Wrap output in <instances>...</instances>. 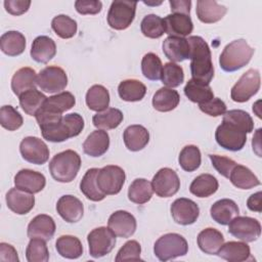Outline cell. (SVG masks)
<instances>
[{
	"label": "cell",
	"mask_w": 262,
	"mask_h": 262,
	"mask_svg": "<svg viewBox=\"0 0 262 262\" xmlns=\"http://www.w3.org/2000/svg\"><path fill=\"white\" fill-rule=\"evenodd\" d=\"M186 239L178 233H166L158 238L154 246V253L160 261H168L187 254Z\"/></svg>",
	"instance_id": "obj_6"
},
{
	"label": "cell",
	"mask_w": 262,
	"mask_h": 262,
	"mask_svg": "<svg viewBox=\"0 0 262 262\" xmlns=\"http://www.w3.org/2000/svg\"><path fill=\"white\" fill-rule=\"evenodd\" d=\"M118 93L121 99L125 101H139L141 100L145 93V85L135 79H127L122 81L118 86Z\"/></svg>",
	"instance_id": "obj_39"
},
{
	"label": "cell",
	"mask_w": 262,
	"mask_h": 262,
	"mask_svg": "<svg viewBox=\"0 0 262 262\" xmlns=\"http://www.w3.org/2000/svg\"><path fill=\"white\" fill-rule=\"evenodd\" d=\"M81 167V158L78 152L67 149L56 154L49 163V172L54 180L62 183L73 181Z\"/></svg>",
	"instance_id": "obj_2"
},
{
	"label": "cell",
	"mask_w": 262,
	"mask_h": 262,
	"mask_svg": "<svg viewBox=\"0 0 262 262\" xmlns=\"http://www.w3.org/2000/svg\"><path fill=\"white\" fill-rule=\"evenodd\" d=\"M187 41L190 46L189 58L192 79L210 84L214 77V67L209 45L200 36H190Z\"/></svg>",
	"instance_id": "obj_1"
},
{
	"label": "cell",
	"mask_w": 262,
	"mask_h": 262,
	"mask_svg": "<svg viewBox=\"0 0 262 262\" xmlns=\"http://www.w3.org/2000/svg\"><path fill=\"white\" fill-rule=\"evenodd\" d=\"M261 191H257L256 193H253L247 201V207L249 210L253 212L260 213L262 211V205H261Z\"/></svg>",
	"instance_id": "obj_59"
},
{
	"label": "cell",
	"mask_w": 262,
	"mask_h": 262,
	"mask_svg": "<svg viewBox=\"0 0 262 262\" xmlns=\"http://www.w3.org/2000/svg\"><path fill=\"white\" fill-rule=\"evenodd\" d=\"M125 171L116 165L102 167L96 175L97 186L105 195L119 193L125 183Z\"/></svg>",
	"instance_id": "obj_8"
},
{
	"label": "cell",
	"mask_w": 262,
	"mask_h": 262,
	"mask_svg": "<svg viewBox=\"0 0 262 262\" xmlns=\"http://www.w3.org/2000/svg\"><path fill=\"white\" fill-rule=\"evenodd\" d=\"M141 247L137 241H128L119 250L115 260L119 261H138L141 260Z\"/></svg>",
	"instance_id": "obj_51"
},
{
	"label": "cell",
	"mask_w": 262,
	"mask_h": 262,
	"mask_svg": "<svg viewBox=\"0 0 262 262\" xmlns=\"http://www.w3.org/2000/svg\"><path fill=\"white\" fill-rule=\"evenodd\" d=\"M57 253L68 259H77L83 254V246L81 241L74 235H61L55 243Z\"/></svg>",
	"instance_id": "obj_38"
},
{
	"label": "cell",
	"mask_w": 262,
	"mask_h": 262,
	"mask_svg": "<svg viewBox=\"0 0 262 262\" xmlns=\"http://www.w3.org/2000/svg\"><path fill=\"white\" fill-rule=\"evenodd\" d=\"M163 52L171 62H181L189 58L190 46L183 37L169 36L163 42Z\"/></svg>",
	"instance_id": "obj_20"
},
{
	"label": "cell",
	"mask_w": 262,
	"mask_h": 262,
	"mask_svg": "<svg viewBox=\"0 0 262 262\" xmlns=\"http://www.w3.org/2000/svg\"><path fill=\"white\" fill-rule=\"evenodd\" d=\"M209 158L211 160V163H212V166L216 169V171L228 178L232 169L234 168V166L236 165V163L229 159V158H226V157H223V156H218V155H209Z\"/></svg>",
	"instance_id": "obj_53"
},
{
	"label": "cell",
	"mask_w": 262,
	"mask_h": 262,
	"mask_svg": "<svg viewBox=\"0 0 262 262\" xmlns=\"http://www.w3.org/2000/svg\"><path fill=\"white\" fill-rule=\"evenodd\" d=\"M169 3L172 13H183L189 15L191 6L190 0H170Z\"/></svg>",
	"instance_id": "obj_58"
},
{
	"label": "cell",
	"mask_w": 262,
	"mask_h": 262,
	"mask_svg": "<svg viewBox=\"0 0 262 262\" xmlns=\"http://www.w3.org/2000/svg\"><path fill=\"white\" fill-rule=\"evenodd\" d=\"M228 179L237 188L251 189L260 185V181L257 176L247 167L236 164L232 169Z\"/></svg>",
	"instance_id": "obj_36"
},
{
	"label": "cell",
	"mask_w": 262,
	"mask_h": 262,
	"mask_svg": "<svg viewBox=\"0 0 262 262\" xmlns=\"http://www.w3.org/2000/svg\"><path fill=\"white\" fill-rule=\"evenodd\" d=\"M141 71L146 79L151 81L160 80L163 71V64L160 57L152 52L144 54L141 60Z\"/></svg>",
	"instance_id": "obj_47"
},
{
	"label": "cell",
	"mask_w": 262,
	"mask_h": 262,
	"mask_svg": "<svg viewBox=\"0 0 262 262\" xmlns=\"http://www.w3.org/2000/svg\"><path fill=\"white\" fill-rule=\"evenodd\" d=\"M165 33L174 37L188 36L193 30V24L189 15L183 13H171L164 18Z\"/></svg>",
	"instance_id": "obj_22"
},
{
	"label": "cell",
	"mask_w": 262,
	"mask_h": 262,
	"mask_svg": "<svg viewBox=\"0 0 262 262\" xmlns=\"http://www.w3.org/2000/svg\"><path fill=\"white\" fill-rule=\"evenodd\" d=\"M19 151L25 161L35 165H43L49 159V148L46 143L34 136H28L21 140Z\"/></svg>",
	"instance_id": "obj_14"
},
{
	"label": "cell",
	"mask_w": 262,
	"mask_h": 262,
	"mask_svg": "<svg viewBox=\"0 0 262 262\" xmlns=\"http://www.w3.org/2000/svg\"><path fill=\"white\" fill-rule=\"evenodd\" d=\"M30 0H5V10L11 15H21L30 8Z\"/></svg>",
	"instance_id": "obj_56"
},
{
	"label": "cell",
	"mask_w": 262,
	"mask_h": 262,
	"mask_svg": "<svg viewBox=\"0 0 262 262\" xmlns=\"http://www.w3.org/2000/svg\"><path fill=\"white\" fill-rule=\"evenodd\" d=\"M56 211L64 221L76 223L82 219L84 207L78 198L72 194H64L57 201Z\"/></svg>",
	"instance_id": "obj_18"
},
{
	"label": "cell",
	"mask_w": 262,
	"mask_h": 262,
	"mask_svg": "<svg viewBox=\"0 0 262 262\" xmlns=\"http://www.w3.org/2000/svg\"><path fill=\"white\" fill-rule=\"evenodd\" d=\"M0 48L8 56H17L26 49V38L18 31H8L0 38Z\"/></svg>",
	"instance_id": "obj_32"
},
{
	"label": "cell",
	"mask_w": 262,
	"mask_h": 262,
	"mask_svg": "<svg viewBox=\"0 0 262 262\" xmlns=\"http://www.w3.org/2000/svg\"><path fill=\"white\" fill-rule=\"evenodd\" d=\"M260 132H261V129H258L255 136L253 137V141H252L253 149L256 151L258 157H261V154L259 151V149H260Z\"/></svg>",
	"instance_id": "obj_60"
},
{
	"label": "cell",
	"mask_w": 262,
	"mask_h": 262,
	"mask_svg": "<svg viewBox=\"0 0 262 262\" xmlns=\"http://www.w3.org/2000/svg\"><path fill=\"white\" fill-rule=\"evenodd\" d=\"M199 107L203 113H205L211 117L223 116L227 112L225 102L223 100H221L220 98H216V97L210 99L209 101H207L205 103L199 104Z\"/></svg>",
	"instance_id": "obj_54"
},
{
	"label": "cell",
	"mask_w": 262,
	"mask_h": 262,
	"mask_svg": "<svg viewBox=\"0 0 262 262\" xmlns=\"http://www.w3.org/2000/svg\"><path fill=\"white\" fill-rule=\"evenodd\" d=\"M84 129V120L81 115L72 113L49 127L41 129L44 139L51 142H62L71 137L78 136Z\"/></svg>",
	"instance_id": "obj_4"
},
{
	"label": "cell",
	"mask_w": 262,
	"mask_h": 262,
	"mask_svg": "<svg viewBox=\"0 0 262 262\" xmlns=\"http://www.w3.org/2000/svg\"><path fill=\"white\" fill-rule=\"evenodd\" d=\"M30 54L35 61L47 63L56 54L55 42L48 36H38L33 41Z\"/></svg>",
	"instance_id": "obj_27"
},
{
	"label": "cell",
	"mask_w": 262,
	"mask_h": 262,
	"mask_svg": "<svg viewBox=\"0 0 262 262\" xmlns=\"http://www.w3.org/2000/svg\"><path fill=\"white\" fill-rule=\"evenodd\" d=\"M260 84L259 71L255 69L248 70L231 88V99L235 102H245L249 100L259 91Z\"/></svg>",
	"instance_id": "obj_10"
},
{
	"label": "cell",
	"mask_w": 262,
	"mask_h": 262,
	"mask_svg": "<svg viewBox=\"0 0 262 262\" xmlns=\"http://www.w3.org/2000/svg\"><path fill=\"white\" fill-rule=\"evenodd\" d=\"M248 130L244 127L223 118L222 123L217 127L215 139L217 143L230 151L243 149L247 142Z\"/></svg>",
	"instance_id": "obj_5"
},
{
	"label": "cell",
	"mask_w": 262,
	"mask_h": 262,
	"mask_svg": "<svg viewBox=\"0 0 262 262\" xmlns=\"http://www.w3.org/2000/svg\"><path fill=\"white\" fill-rule=\"evenodd\" d=\"M218 180L211 174H201L195 177L189 186V191L198 198H208L218 189Z\"/></svg>",
	"instance_id": "obj_37"
},
{
	"label": "cell",
	"mask_w": 262,
	"mask_h": 262,
	"mask_svg": "<svg viewBox=\"0 0 262 262\" xmlns=\"http://www.w3.org/2000/svg\"><path fill=\"white\" fill-rule=\"evenodd\" d=\"M171 215L173 220L180 225L193 224L200 215V208L192 200L180 198L171 205Z\"/></svg>",
	"instance_id": "obj_15"
},
{
	"label": "cell",
	"mask_w": 262,
	"mask_h": 262,
	"mask_svg": "<svg viewBox=\"0 0 262 262\" xmlns=\"http://www.w3.org/2000/svg\"><path fill=\"white\" fill-rule=\"evenodd\" d=\"M180 101L179 93L168 87L160 88L152 96V106L159 112H170L174 110Z\"/></svg>",
	"instance_id": "obj_33"
},
{
	"label": "cell",
	"mask_w": 262,
	"mask_h": 262,
	"mask_svg": "<svg viewBox=\"0 0 262 262\" xmlns=\"http://www.w3.org/2000/svg\"><path fill=\"white\" fill-rule=\"evenodd\" d=\"M24 119L21 115L11 105H3L0 108V124L8 131H14L21 127Z\"/></svg>",
	"instance_id": "obj_50"
},
{
	"label": "cell",
	"mask_w": 262,
	"mask_h": 262,
	"mask_svg": "<svg viewBox=\"0 0 262 262\" xmlns=\"http://www.w3.org/2000/svg\"><path fill=\"white\" fill-rule=\"evenodd\" d=\"M75 96L69 91H63L50 97H47L44 104L39 111H43L54 115H62V113L71 110L75 105Z\"/></svg>",
	"instance_id": "obj_30"
},
{
	"label": "cell",
	"mask_w": 262,
	"mask_h": 262,
	"mask_svg": "<svg viewBox=\"0 0 262 262\" xmlns=\"http://www.w3.org/2000/svg\"><path fill=\"white\" fill-rule=\"evenodd\" d=\"M107 226L117 236L127 238L134 234L137 223L135 217L131 213L119 210L110 216Z\"/></svg>",
	"instance_id": "obj_16"
},
{
	"label": "cell",
	"mask_w": 262,
	"mask_h": 262,
	"mask_svg": "<svg viewBox=\"0 0 262 262\" xmlns=\"http://www.w3.org/2000/svg\"><path fill=\"white\" fill-rule=\"evenodd\" d=\"M161 80L168 88H176L184 81L183 69L175 62H167L163 67Z\"/></svg>",
	"instance_id": "obj_48"
},
{
	"label": "cell",
	"mask_w": 262,
	"mask_h": 262,
	"mask_svg": "<svg viewBox=\"0 0 262 262\" xmlns=\"http://www.w3.org/2000/svg\"><path fill=\"white\" fill-rule=\"evenodd\" d=\"M14 185L16 188L30 193L40 192L46 185L45 176L31 169H21L14 176Z\"/></svg>",
	"instance_id": "obj_17"
},
{
	"label": "cell",
	"mask_w": 262,
	"mask_h": 262,
	"mask_svg": "<svg viewBox=\"0 0 262 262\" xmlns=\"http://www.w3.org/2000/svg\"><path fill=\"white\" fill-rule=\"evenodd\" d=\"M37 85L44 92L57 93L67 87L68 76L61 68L49 66L41 70L38 74Z\"/></svg>",
	"instance_id": "obj_12"
},
{
	"label": "cell",
	"mask_w": 262,
	"mask_h": 262,
	"mask_svg": "<svg viewBox=\"0 0 262 262\" xmlns=\"http://www.w3.org/2000/svg\"><path fill=\"white\" fill-rule=\"evenodd\" d=\"M123 113L115 107H108L103 112L95 114L92 118L93 125L100 130H111L117 128L123 121Z\"/></svg>",
	"instance_id": "obj_40"
},
{
	"label": "cell",
	"mask_w": 262,
	"mask_h": 262,
	"mask_svg": "<svg viewBox=\"0 0 262 262\" xmlns=\"http://www.w3.org/2000/svg\"><path fill=\"white\" fill-rule=\"evenodd\" d=\"M254 54V49L244 39H238L227 44L219 57V64L225 72H235L249 63Z\"/></svg>",
	"instance_id": "obj_3"
},
{
	"label": "cell",
	"mask_w": 262,
	"mask_h": 262,
	"mask_svg": "<svg viewBox=\"0 0 262 262\" xmlns=\"http://www.w3.org/2000/svg\"><path fill=\"white\" fill-rule=\"evenodd\" d=\"M154 193L151 182L144 178H137L133 180L128 188V199L138 205L147 203Z\"/></svg>",
	"instance_id": "obj_41"
},
{
	"label": "cell",
	"mask_w": 262,
	"mask_h": 262,
	"mask_svg": "<svg viewBox=\"0 0 262 262\" xmlns=\"http://www.w3.org/2000/svg\"><path fill=\"white\" fill-rule=\"evenodd\" d=\"M85 100L89 110L97 113L103 112L108 108L110 104L108 90L102 85H93L88 89Z\"/></svg>",
	"instance_id": "obj_35"
},
{
	"label": "cell",
	"mask_w": 262,
	"mask_h": 262,
	"mask_svg": "<svg viewBox=\"0 0 262 262\" xmlns=\"http://www.w3.org/2000/svg\"><path fill=\"white\" fill-rule=\"evenodd\" d=\"M0 261L6 262V261H11V262H18V256L16 250L9 244L6 243H1L0 244Z\"/></svg>",
	"instance_id": "obj_57"
},
{
	"label": "cell",
	"mask_w": 262,
	"mask_h": 262,
	"mask_svg": "<svg viewBox=\"0 0 262 262\" xmlns=\"http://www.w3.org/2000/svg\"><path fill=\"white\" fill-rule=\"evenodd\" d=\"M224 244L223 234L212 227L203 229L198 235V246L202 252L208 255H216Z\"/></svg>",
	"instance_id": "obj_31"
},
{
	"label": "cell",
	"mask_w": 262,
	"mask_h": 262,
	"mask_svg": "<svg viewBox=\"0 0 262 262\" xmlns=\"http://www.w3.org/2000/svg\"><path fill=\"white\" fill-rule=\"evenodd\" d=\"M224 119H227L248 130L251 133L254 129V122L252 117L243 110H231L223 115Z\"/></svg>",
	"instance_id": "obj_52"
},
{
	"label": "cell",
	"mask_w": 262,
	"mask_h": 262,
	"mask_svg": "<svg viewBox=\"0 0 262 262\" xmlns=\"http://www.w3.org/2000/svg\"><path fill=\"white\" fill-rule=\"evenodd\" d=\"M151 186L158 196L170 198L178 192L180 180L174 170L171 168H162L154 176Z\"/></svg>",
	"instance_id": "obj_13"
},
{
	"label": "cell",
	"mask_w": 262,
	"mask_h": 262,
	"mask_svg": "<svg viewBox=\"0 0 262 262\" xmlns=\"http://www.w3.org/2000/svg\"><path fill=\"white\" fill-rule=\"evenodd\" d=\"M5 200L8 209L17 215L28 214L35 206L34 194L16 187L8 190Z\"/></svg>",
	"instance_id": "obj_19"
},
{
	"label": "cell",
	"mask_w": 262,
	"mask_h": 262,
	"mask_svg": "<svg viewBox=\"0 0 262 262\" xmlns=\"http://www.w3.org/2000/svg\"><path fill=\"white\" fill-rule=\"evenodd\" d=\"M183 90H184L185 96L190 101L199 104L205 103L210 99L214 98V93L210 85L196 81L194 79L188 80Z\"/></svg>",
	"instance_id": "obj_34"
},
{
	"label": "cell",
	"mask_w": 262,
	"mask_h": 262,
	"mask_svg": "<svg viewBox=\"0 0 262 262\" xmlns=\"http://www.w3.org/2000/svg\"><path fill=\"white\" fill-rule=\"evenodd\" d=\"M137 2L126 0H115L112 2L107 12V24L112 29L125 30L135 17Z\"/></svg>",
	"instance_id": "obj_7"
},
{
	"label": "cell",
	"mask_w": 262,
	"mask_h": 262,
	"mask_svg": "<svg viewBox=\"0 0 262 262\" xmlns=\"http://www.w3.org/2000/svg\"><path fill=\"white\" fill-rule=\"evenodd\" d=\"M217 255L229 262H244L253 260L250 247L246 242H228L223 244Z\"/></svg>",
	"instance_id": "obj_26"
},
{
	"label": "cell",
	"mask_w": 262,
	"mask_h": 262,
	"mask_svg": "<svg viewBox=\"0 0 262 262\" xmlns=\"http://www.w3.org/2000/svg\"><path fill=\"white\" fill-rule=\"evenodd\" d=\"M55 222L53 218L46 214H40L34 217L28 225V236L30 238H41L49 241L55 233Z\"/></svg>",
	"instance_id": "obj_21"
},
{
	"label": "cell",
	"mask_w": 262,
	"mask_h": 262,
	"mask_svg": "<svg viewBox=\"0 0 262 262\" xmlns=\"http://www.w3.org/2000/svg\"><path fill=\"white\" fill-rule=\"evenodd\" d=\"M37 75L35 70L29 67L17 70L11 79V89L16 96H20L26 91L36 89Z\"/></svg>",
	"instance_id": "obj_29"
},
{
	"label": "cell",
	"mask_w": 262,
	"mask_h": 262,
	"mask_svg": "<svg viewBox=\"0 0 262 262\" xmlns=\"http://www.w3.org/2000/svg\"><path fill=\"white\" fill-rule=\"evenodd\" d=\"M140 30L141 33L147 38H160L165 34L164 18L157 14H147L141 20Z\"/></svg>",
	"instance_id": "obj_46"
},
{
	"label": "cell",
	"mask_w": 262,
	"mask_h": 262,
	"mask_svg": "<svg viewBox=\"0 0 262 262\" xmlns=\"http://www.w3.org/2000/svg\"><path fill=\"white\" fill-rule=\"evenodd\" d=\"M126 147L131 151L141 150L149 141V132L142 125L128 126L123 134Z\"/></svg>",
	"instance_id": "obj_28"
},
{
	"label": "cell",
	"mask_w": 262,
	"mask_h": 262,
	"mask_svg": "<svg viewBox=\"0 0 262 262\" xmlns=\"http://www.w3.org/2000/svg\"><path fill=\"white\" fill-rule=\"evenodd\" d=\"M75 8L80 14H97L102 8V3L98 0H78L75 2Z\"/></svg>",
	"instance_id": "obj_55"
},
{
	"label": "cell",
	"mask_w": 262,
	"mask_h": 262,
	"mask_svg": "<svg viewBox=\"0 0 262 262\" xmlns=\"http://www.w3.org/2000/svg\"><path fill=\"white\" fill-rule=\"evenodd\" d=\"M178 162L180 167L186 172L195 171L202 162L201 150L195 145H186L184 146L178 157Z\"/></svg>",
	"instance_id": "obj_44"
},
{
	"label": "cell",
	"mask_w": 262,
	"mask_h": 262,
	"mask_svg": "<svg viewBox=\"0 0 262 262\" xmlns=\"http://www.w3.org/2000/svg\"><path fill=\"white\" fill-rule=\"evenodd\" d=\"M18 98L20 107L29 116H36L47 99V97L37 89L26 91Z\"/></svg>",
	"instance_id": "obj_43"
},
{
	"label": "cell",
	"mask_w": 262,
	"mask_h": 262,
	"mask_svg": "<svg viewBox=\"0 0 262 262\" xmlns=\"http://www.w3.org/2000/svg\"><path fill=\"white\" fill-rule=\"evenodd\" d=\"M239 213V209L234 201L222 199L215 202L210 208V214L214 221L221 225H227Z\"/></svg>",
	"instance_id": "obj_24"
},
{
	"label": "cell",
	"mask_w": 262,
	"mask_h": 262,
	"mask_svg": "<svg viewBox=\"0 0 262 262\" xmlns=\"http://www.w3.org/2000/svg\"><path fill=\"white\" fill-rule=\"evenodd\" d=\"M99 169L91 168L86 171L80 182V189L82 193L90 201L99 202L105 198V194L100 191L96 183V175Z\"/></svg>",
	"instance_id": "obj_42"
},
{
	"label": "cell",
	"mask_w": 262,
	"mask_h": 262,
	"mask_svg": "<svg viewBox=\"0 0 262 262\" xmlns=\"http://www.w3.org/2000/svg\"><path fill=\"white\" fill-rule=\"evenodd\" d=\"M228 232L243 242L251 243L260 237L261 224L252 217L235 216L228 223Z\"/></svg>",
	"instance_id": "obj_11"
},
{
	"label": "cell",
	"mask_w": 262,
	"mask_h": 262,
	"mask_svg": "<svg viewBox=\"0 0 262 262\" xmlns=\"http://www.w3.org/2000/svg\"><path fill=\"white\" fill-rule=\"evenodd\" d=\"M45 242L41 238H31L26 250V257L29 262H47L49 260V252Z\"/></svg>",
	"instance_id": "obj_49"
},
{
	"label": "cell",
	"mask_w": 262,
	"mask_h": 262,
	"mask_svg": "<svg viewBox=\"0 0 262 262\" xmlns=\"http://www.w3.org/2000/svg\"><path fill=\"white\" fill-rule=\"evenodd\" d=\"M110 147V136L106 131L97 129L90 133L83 143V150L86 155L97 158L106 152Z\"/></svg>",
	"instance_id": "obj_25"
},
{
	"label": "cell",
	"mask_w": 262,
	"mask_h": 262,
	"mask_svg": "<svg viewBox=\"0 0 262 262\" xmlns=\"http://www.w3.org/2000/svg\"><path fill=\"white\" fill-rule=\"evenodd\" d=\"M227 8L212 0L196 1V16L204 24H213L220 20L226 13Z\"/></svg>",
	"instance_id": "obj_23"
},
{
	"label": "cell",
	"mask_w": 262,
	"mask_h": 262,
	"mask_svg": "<svg viewBox=\"0 0 262 262\" xmlns=\"http://www.w3.org/2000/svg\"><path fill=\"white\" fill-rule=\"evenodd\" d=\"M89 253L93 258H101L113 251L116 245V234L108 228L100 226L92 229L87 235Z\"/></svg>",
	"instance_id": "obj_9"
},
{
	"label": "cell",
	"mask_w": 262,
	"mask_h": 262,
	"mask_svg": "<svg viewBox=\"0 0 262 262\" xmlns=\"http://www.w3.org/2000/svg\"><path fill=\"white\" fill-rule=\"evenodd\" d=\"M51 28L58 37L62 39H70L77 33L78 26L75 19L66 14H59L53 17Z\"/></svg>",
	"instance_id": "obj_45"
}]
</instances>
